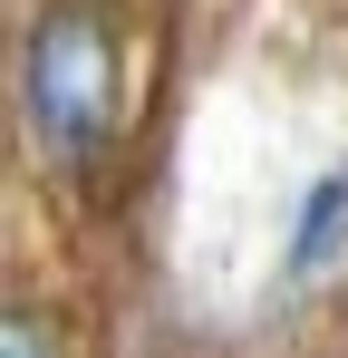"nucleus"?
<instances>
[{
    "instance_id": "f257e3e1",
    "label": "nucleus",
    "mask_w": 348,
    "mask_h": 358,
    "mask_svg": "<svg viewBox=\"0 0 348 358\" xmlns=\"http://www.w3.org/2000/svg\"><path fill=\"white\" fill-rule=\"evenodd\" d=\"M20 117H29V145L58 175H87L116 145V117H126V59H116V29L97 0H49L20 39Z\"/></svg>"
},
{
    "instance_id": "f03ea898",
    "label": "nucleus",
    "mask_w": 348,
    "mask_h": 358,
    "mask_svg": "<svg viewBox=\"0 0 348 358\" xmlns=\"http://www.w3.org/2000/svg\"><path fill=\"white\" fill-rule=\"evenodd\" d=\"M339 242H348V165H329L300 194V213H290V271H319Z\"/></svg>"
},
{
    "instance_id": "7ed1b4c3",
    "label": "nucleus",
    "mask_w": 348,
    "mask_h": 358,
    "mask_svg": "<svg viewBox=\"0 0 348 358\" xmlns=\"http://www.w3.org/2000/svg\"><path fill=\"white\" fill-rule=\"evenodd\" d=\"M0 358H58V320H49V310H29V300H20V310L0 320Z\"/></svg>"
}]
</instances>
